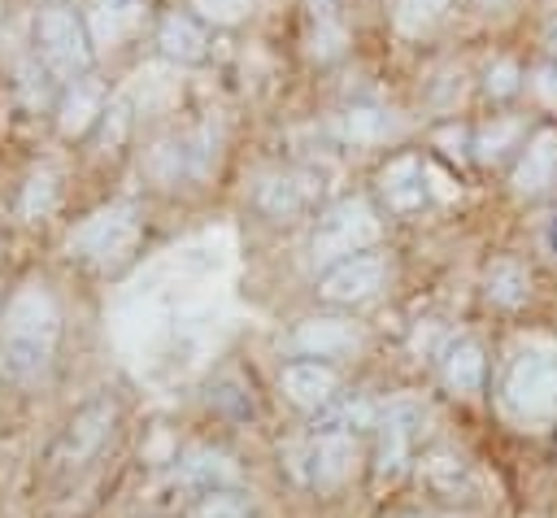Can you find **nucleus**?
<instances>
[{
	"instance_id": "obj_1",
	"label": "nucleus",
	"mask_w": 557,
	"mask_h": 518,
	"mask_svg": "<svg viewBox=\"0 0 557 518\" xmlns=\"http://www.w3.org/2000/svg\"><path fill=\"white\" fill-rule=\"evenodd\" d=\"M57 348V305L44 287H22L4 313L0 357L13 379H35Z\"/></svg>"
},
{
	"instance_id": "obj_2",
	"label": "nucleus",
	"mask_w": 557,
	"mask_h": 518,
	"mask_svg": "<svg viewBox=\"0 0 557 518\" xmlns=\"http://www.w3.org/2000/svg\"><path fill=\"white\" fill-rule=\"evenodd\" d=\"M379 239V218H374V209L366 205V200H339L335 209H326L322 213V222H318V231H313V261L318 266H339V261H348V257H357L366 244H374Z\"/></svg>"
},
{
	"instance_id": "obj_3",
	"label": "nucleus",
	"mask_w": 557,
	"mask_h": 518,
	"mask_svg": "<svg viewBox=\"0 0 557 518\" xmlns=\"http://www.w3.org/2000/svg\"><path fill=\"white\" fill-rule=\"evenodd\" d=\"M505 405L522 422H544L557 414V357L522 353L505 374Z\"/></svg>"
},
{
	"instance_id": "obj_4",
	"label": "nucleus",
	"mask_w": 557,
	"mask_h": 518,
	"mask_svg": "<svg viewBox=\"0 0 557 518\" xmlns=\"http://www.w3.org/2000/svg\"><path fill=\"white\" fill-rule=\"evenodd\" d=\"M135 235H139L135 209L117 205V209H104V213L87 218L78 226V235L70 239V252L83 257V261H91V266H100V270H113V266H122L131 257Z\"/></svg>"
},
{
	"instance_id": "obj_5",
	"label": "nucleus",
	"mask_w": 557,
	"mask_h": 518,
	"mask_svg": "<svg viewBox=\"0 0 557 518\" xmlns=\"http://www.w3.org/2000/svg\"><path fill=\"white\" fill-rule=\"evenodd\" d=\"M35 39H39V57L48 70L74 74L87 65V39H83V26L70 9H48L35 26Z\"/></svg>"
},
{
	"instance_id": "obj_6",
	"label": "nucleus",
	"mask_w": 557,
	"mask_h": 518,
	"mask_svg": "<svg viewBox=\"0 0 557 518\" xmlns=\"http://www.w3.org/2000/svg\"><path fill=\"white\" fill-rule=\"evenodd\" d=\"M422 427V405L413 396H396L383 405V440H379V479H396L409 461V440Z\"/></svg>"
},
{
	"instance_id": "obj_7",
	"label": "nucleus",
	"mask_w": 557,
	"mask_h": 518,
	"mask_svg": "<svg viewBox=\"0 0 557 518\" xmlns=\"http://www.w3.org/2000/svg\"><path fill=\"white\" fill-rule=\"evenodd\" d=\"M383 279H387V261H383L379 252H357V257L331 266V270L322 274V283H318V292H322L326 300L352 305V300L374 296V292L383 287Z\"/></svg>"
},
{
	"instance_id": "obj_8",
	"label": "nucleus",
	"mask_w": 557,
	"mask_h": 518,
	"mask_svg": "<svg viewBox=\"0 0 557 518\" xmlns=\"http://www.w3.org/2000/svg\"><path fill=\"white\" fill-rule=\"evenodd\" d=\"M352 461H357L352 435H313L296 457V474L313 488H335L339 479H348Z\"/></svg>"
},
{
	"instance_id": "obj_9",
	"label": "nucleus",
	"mask_w": 557,
	"mask_h": 518,
	"mask_svg": "<svg viewBox=\"0 0 557 518\" xmlns=\"http://www.w3.org/2000/svg\"><path fill=\"white\" fill-rule=\"evenodd\" d=\"M426 165L418 161V157H396V161H387V170L379 174V187H383V196H387V209H396V213H413V209H422V200H426Z\"/></svg>"
},
{
	"instance_id": "obj_10",
	"label": "nucleus",
	"mask_w": 557,
	"mask_h": 518,
	"mask_svg": "<svg viewBox=\"0 0 557 518\" xmlns=\"http://www.w3.org/2000/svg\"><path fill=\"white\" fill-rule=\"evenodd\" d=\"M553 178H557V131H540V135L527 144V152L518 157L509 183H513V192L535 196V192H544Z\"/></svg>"
},
{
	"instance_id": "obj_11",
	"label": "nucleus",
	"mask_w": 557,
	"mask_h": 518,
	"mask_svg": "<svg viewBox=\"0 0 557 518\" xmlns=\"http://www.w3.org/2000/svg\"><path fill=\"white\" fill-rule=\"evenodd\" d=\"M357 344H361L357 326L339 318H309L296 326V348L309 357H339V353H352Z\"/></svg>"
},
{
	"instance_id": "obj_12",
	"label": "nucleus",
	"mask_w": 557,
	"mask_h": 518,
	"mask_svg": "<svg viewBox=\"0 0 557 518\" xmlns=\"http://www.w3.org/2000/svg\"><path fill=\"white\" fill-rule=\"evenodd\" d=\"M283 392L300 405V409H322L335 396V370L322 361H292L283 370Z\"/></svg>"
},
{
	"instance_id": "obj_13",
	"label": "nucleus",
	"mask_w": 557,
	"mask_h": 518,
	"mask_svg": "<svg viewBox=\"0 0 557 518\" xmlns=\"http://www.w3.org/2000/svg\"><path fill=\"white\" fill-rule=\"evenodd\" d=\"M174 479L187 483V488H209V492H218L222 483H235L239 470H235V461H231L226 453H218V448H187V453L178 457V466H174Z\"/></svg>"
},
{
	"instance_id": "obj_14",
	"label": "nucleus",
	"mask_w": 557,
	"mask_h": 518,
	"mask_svg": "<svg viewBox=\"0 0 557 518\" xmlns=\"http://www.w3.org/2000/svg\"><path fill=\"white\" fill-rule=\"evenodd\" d=\"M483 370H487V361H483V348H479L474 340H453V344H444V353H440V374H444V383H448L453 392H479V387H483Z\"/></svg>"
},
{
	"instance_id": "obj_15",
	"label": "nucleus",
	"mask_w": 557,
	"mask_h": 518,
	"mask_svg": "<svg viewBox=\"0 0 557 518\" xmlns=\"http://www.w3.org/2000/svg\"><path fill=\"white\" fill-rule=\"evenodd\" d=\"M531 296V274L522 261L513 257H496L487 266V300L492 305H505V309H518L522 300Z\"/></svg>"
},
{
	"instance_id": "obj_16",
	"label": "nucleus",
	"mask_w": 557,
	"mask_h": 518,
	"mask_svg": "<svg viewBox=\"0 0 557 518\" xmlns=\"http://www.w3.org/2000/svg\"><path fill=\"white\" fill-rule=\"evenodd\" d=\"M113 422V405H91V409H83L74 422H70V435H65V457H87L96 444H100V435H104V427Z\"/></svg>"
},
{
	"instance_id": "obj_17",
	"label": "nucleus",
	"mask_w": 557,
	"mask_h": 518,
	"mask_svg": "<svg viewBox=\"0 0 557 518\" xmlns=\"http://www.w3.org/2000/svg\"><path fill=\"white\" fill-rule=\"evenodd\" d=\"M161 52L174 57V61H200L205 57V35L191 17H165L161 22Z\"/></svg>"
},
{
	"instance_id": "obj_18",
	"label": "nucleus",
	"mask_w": 557,
	"mask_h": 518,
	"mask_svg": "<svg viewBox=\"0 0 557 518\" xmlns=\"http://www.w3.org/2000/svg\"><path fill=\"white\" fill-rule=\"evenodd\" d=\"M374 422V405L370 400H339L331 409H322V418L313 422V435H348L357 427Z\"/></svg>"
},
{
	"instance_id": "obj_19",
	"label": "nucleus",
	"mask_w": 557,
	"mask_h": 518,
	"mask_svg": "<svg viewBox=\"0 0 557 518\" xmlns=\"http://www.w3.org/2000/svg\"><path fill=\"white\" fill-rule=\"evenodd\" d=\"M257 200H261V209H265L270 218H292V213L305 205V187H300V178L283 174V178H270Z\"/></svg>"
},
{
	"instance_id": "obj_20",
	"label": "nucleus",
	"mask_w": 557,
	"mask_h": 518,
	"mask_svg": "<svg viewBox=\"0 0 557 518\" xmlns=\"http://www.w3.org/2000/svg\"><path fill=\"white\" fill-rule=\"evenodd\" d=\"M518 135H522V122H518V118H500V122L483 126V131H479V139H474L479 161H496V157H500Z\"/></svg>"
},
{
	"instance_id": "obj_21",
	"label": "nucleus",
	"mask_w": 557,
	"mask_h": 518,
	"mask_svg": "<svg viewBox=\"0 0 557 518\" xmlns=\"http://www.w3.org/2000/svg\"><path fill=\"white\" fill-rule=\"evenodd\" d=\"M252 514V505L239 496V492H209V496H200V505L191 509V518H248Z\"/></svg>"
},
{
	"instance_id": "obj_22",
	"label": "nucleus",
	"mask_w": 557,
	"mask_h": 518,
	"mask_svg": "<svg viewBox=\"0 0 557 518\" xmlns=\"http://www.w3.org/2000/svg\"><path fill=\"white\" fill-rule=\"evenodd\" d=\"M387 126H392V122H387L383 109H352V113L344 118V139H352V144H370V139H379Z\"/></svg>"
},
{
	"instance_id": "obj_23",
	"label": "nucleus",
	"mask_w": 557,
	"mask_h": 518,
	"mask_svg": "<svg viewBox=\"0 0 557 518\" xmlns=\"http://www.w3.org/2000/svg\"><path fill=\"white\" fill-rule=\"evenodd\" d=\"M444 4H448V0H400V9H396V26L409 30V35H418V30H426V26L444 13Z\"/></svg>"
},
{
	"instance_id": "obj_24",
	"label": "nucleus",
	"mask_w": 557,
	"mask_h": 518,
	"mask_svg": "<svg viewBox=\"0 0 557 518\" xmlns=\"http://www.w3.org/2000/svg\"><path fill=\"white\" fill-rule=\"evenodd\" d=\"M461 474H466V466H461V457H453V453H435V457H426V479L435 483V488H457L461 483Z\"/></svg>"
},
{
	"instance_id": "obj_25",
	"label": "nucleus",
	"mask_w": 557,
	"mask_h": 518,
	"mask_svg": "<svg viewBox=\"0 0 557 518\" xmlns=\"http://www.w3.org/2000/svg\"><path fill=\"white\" fill-rule=\"evenodd\" d=\"M518 78H522L518 61H513V57H500V61L487 70V96H509V91H518Z\"/></svg>"
},
{
	"instance_id": "obj_26",
	"label": "nucleus",
	"mask_w": 557,
	"mask_h": 518,
	"mask_svg": "<svg viewBox=\"0 0 557 518\" xmlns=\"http://www.w3.org/2000/svg\"><path fill=\"white\" fill-rule=\"evenodd\" d=\"M531 91H535L544 104L557 109V65H540V70L531 74Z\"/></svg>"
},
{
	"instance_id": "obj_27",
	"label": "nucleus",
	"mask_w": 557,
	"mask_h": 518,
	"mask_svg": "<svg viewBox=\"0 0 557 518\" xmlns=\"http://www.w3.org/2000/svg\"><path fill=\"white\" fill-rule=\"evenodd\" d=\"M209 17H218V22H235L244 9H248V0H196Z\"/></svg>"
},
{
	"instance_id": "obj_28",
	"label": "nucleus",
	"mask_w": 557,
	"mask_h": 518,
	"mask_svg": "<svg viewBox=\"0 0 557 518\" xmlns=\"http://www.w3.org/2000/svg\"><path fill=\"white\" fill-rule=\"evenodd\" d=\"M461 139H466L461 131H444V135H440V144H448L444 152H461Z\"/></svg>"
},
{
	"instance_id": "obj_29",
	"label": "nucleus",
	"mask_w": 557,
	"mask_h": 518,
	"mask_svg": "<svg viewBox=\"0 0 557 518\" xmlns=\"http://www.w3.org/2000/svg\"><path fill=\"white\" fill-rule=\"evenodd\" d=\"M548 48H553V52H557V22H553V26H548Z\"/></svg>"
},
{
	"instance_id": "obj_30",
	"label": "nucleus",
	"mask_w": 557,
	"mask_h": 518,
	"mask_svg": "<svg viewBox=\"0 0 557 518\" xmlns=\"http://www.w3.org/2000/svg\"><path fill=\"white\" fill-rule=\"evenodd\" d=\"M479 4H500V0H479Z\"/></svg>"
}]
</instances>
